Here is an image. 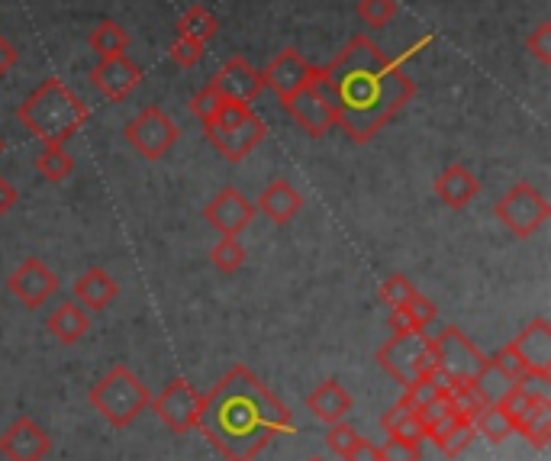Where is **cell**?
Masks as SVG:
<instances>
[{"label": "cell", "mask_w": 551, "mask_h": 461, "mask_svg": "<svg viewBox=\"0 0 551 461\" xmlns=\"http://www.w3.org/2000/svg\"><path fill=\"white\" fill-rule=\"evenodd\" d=\"M319 88L336 107V120L352 142H371L416 97V84L397 59L371 36H352L326 68Z\"/></svg>", "instance_id": "cell-1"}, {"label": "cell", "mask_w": 551, "mask_h": 461, "mask_svg": "<svg viewBox=\"0 0 551 461\" xmlns=\"http://www.w3.org/2000/svg\"><path fill=\"white\" fill-rule=\"evenodd\" d=\"M197 429L226 461H255L278 436L294 432V420L249 368L236 365L203 394Z\"/></svg>", "instance_id": "cell-2"}, {"label": "cell", "mask_w": 551, "mask_h": 461, "mask_svg": "<svg viewBox=\"0 0 551 461\" xmlns=\"http://www.w3.org/2000/svg\"><path fill=\"white\" fill-rule=\"evenodd\" d=\"M17 120L42 146H65L91 120V110L62 78H46L33 94L23 97V104H17Z\"/></svg>", "instance_id": "cell-3"}, {"label": "cell", "mask_w": 551, "mask_h": 461, "mask_svg": "<svg viewBox=\"0 0 551 461\" xmlns=\"http://www.w3.org/2000/svg\"><path fill=\"white\" fill-rule=\"evenodd\" d=\"M200 126H203L207 142L226 158V162H242V158H249L268 136L261 117L249 104H242V100H223V104L213 110V117L203 120Z\"/></svg>", "instance_id": "cell-4"}, {"label": "cell", "mask_w": 551, "mask_h": 461, "mask_svg": "<svg viewBox=\"0 0 551 461\" xmlns=\"http://www.w3.org/2000/svg\"><path fill=\"white\" fill-rule=\"evenodd\" d=\"M87 400H91V407L100 413L104 423H110L113 429H126L149 410L152 394L149 387L139 381V374L129 371V365H113L104 378L87 391Z\"/></svg>", "instance_id": "cell-5"}, {"label": "cell", "mask_w": 551, "mask_h": 461, "mask_svg": "<svg viewBox=\"0 0 551 461\" xmlns=\"http://www.w3.org/2000/svg\"><path fill=\"white\" fill-rule=\"evenodd\" d=\"M377 365H381L400 387L426 381L439 371V365H435V352H432V339L426 336V329L423 333L390 336L381 349H377Z\"/></svg>", "instance_id": "cell-6"}, {"label": "cell", "mask_w": 551, "mask_h": 461, "mask_svg": "<svg viewBox=\"0 0 551 461\" xmlns=\"http://www.w3.org/2000/svg\"><path fill=\"white\" fill-rule=\"evenodd\" d=\"M497 220L510 229L513 236L529 239L551 220V204L548 197L529 181H516L510 191L500 197V204L493 207Z\"/></svg>", "instance_id": "cell-7"}, {"label": "cell", "mask_w": 551, "mask_h": 461, "mask_svg": "<svg viewBox=\"0 0 551 461\" xmlns=\"http://www.w3.org/2000/svg\"><path fill=\"white\" fill-rule=\"evenodd\" d=\"M429 339H432L435 365H439V371L448 381H474L490 362V358L477 349L458 326H442L439 333L429 336Z\"/></svg>", "instance_id": "cell-8"}, {"label": "cell", "mask_w": 551, "mask_h": 461, "mask_svg": "<svg viewBox=\"0 0 551 461\" xmlns=\"http://www.w3.org/2000/svg\"><path fill=\"white\" fill-rule=\"evenodd\" d=\"M123 136L142 158L158 162V158H165L174 149V142H178L181 129L162 107L152 104V107H142L136 117L126 123Z\"/></svg>", "instance_id": "cell-9"}, {"label": "cell", "mask_w": 551, "mask_h": 461, "mask_svg": "<svg viewBox=\"0 0 551 461\" xmlns=\"http://www.w3.org/2000/svg\"><path fill=\"white\" fill-rule=\"evenodd\" d=\"M203 394L187 378H171L162 391H158L149 403V410L162 420L174 436H187L191 429H197Z\"/></svg>", "instance_id": "cell-10"}, {"label": "cell", "mask_w": 551, "mask_h": 461, "mask_svg": "<svg viewBox=\"0 0 551 461\" xmlns=\"http://www.w3.org/2000/svg\"><path fill=\"white\" fill-rule=\"evenodd\" d=\"M287 117L294 120L307 136H326L332 126H339L336 120V107H332L329 94L319 88V84H303L300 91L281 100Z\"/></svg>", "instance_id": "cell-11"}, {"label": "cell", "mask_w": 551, "mask_h": 461, "mask_svg": "<svg viewBox=\"0 0 551 461\" xmlns=\"http://www.w3.org/2000/svg\"><path fill=\"white\" fill-rule=\"evenodd\" d=\"M506 345H510L519 362L526 365L529 381H539V384L551 381V323L545 316H535V320Z\"/></svg>", "instance_id": "cell-12"}, {"label": "cell", "mask_w": 551, "mask_h": 461, "mask_svg": "<svg viewBox=\"0 0 551 461\" xmlns=\"http://www.w3.org/2000/svg\"><path fill=\"white\" fill-rule=\"evenodd\" d=\"M255 204L236 187H223L220 194H216L207 207H203V220L213 229V233L220 236H239L245 229L252 226L255 220Z\"/></svg>", "instance_id": "cell-13"}, {"label": "cell", "mask_w": 551, "mask_h": 461, "mask_svg": "<svg viewBox=\"0 0 551 461\" xmlns=\"http://www.w3.org/2000/svg\"><path fill=\"white\" fill-rule=\"evenodd\" d=\"M261 81H265V88L278 94V100H284L294 91H300L303 84H319V68L303 59L297 49H284L261 71Z\"/></svg>", "instance_id": "cell-14"}, {"label": "cell", "mask_w": 551, "mask_h": 461, "mask_svg": "<svg viewBox=\"0 0 551 461\" xmlns=\"http://www.w3.org/2000/svg\"><path fill=\"white\" fill-rule=\"evenodd\" d=\"M7 291L20 300L26 310L46 307V300L58 291V278L42 258H26V262L7 278Z\"/></svg>", "instance_id": "cell-15"}, {"label": "cell", "mask_w": 551, "mask_h": 461, "mask_svg": "<svg viewBox=\"0 0 551 461\" xmlns=\"http://www.w3.org/2000/svg\"><path fill=\"white\" fill-rule=\"evenodd\" d=\"M91 84L113 104H120L142 84V68L129 59V55H113V59H100L91 68Z\"/></svg>", "instance_id": "cell-16"}, {"label": "cell", "mask_w": 551, "mask_h": 461, "mask_svg": "<svg viewBox=\"0 0 551 461\" xmlns=\"http://www.w3.org/2000/svg\"><path fill=\"white\" fill-rule=\"evenodd\" d=\"M49 452H52L49 432L36 420H29V416H20V420L0 436V455L7 461H42Z\"/></svg>", "instance_id": "cell-17"}, {"label": "cell", "mask_w": 551, "mask_h": 461, "mask_svg": "<svg viewBox=\"0 0 551 461\" xmlns=\"http://www.w3.org/2000/svg\"><path fill=\"white\" fill-rule=\"evenodd\" d=\"M210 81L216 84V91H220L226 100H242V104H249V100H255L261 91H265L261 71L252 62H245L242 55H232V59L216 71Z\"/></svg>", "instance_id": "cell-18"}, {"label": "cell", "mask_w": 551, "mask_h": 461, "mask_svg": "<svg viewBox=\"0 0 551 461\" xmlns=\"http://www.w3.org/2000/svg\"><path fill=\"white\" fill-rule=\"evenodd\" d=\"M255 210L261 216H268L274 226H287L290 220H294V216H300V210H303V194L287 178H274L265 187V191L258 194Z\"/></svg>", "instance_id": "cell-19"}, {"label": "cell", "mask_w": 551, "mask_h": 461, "mask_svg": "<svg viewBox=\"0 0 551 461\" xmlns=\"http://www.w3.org/2000/svg\"><path fill=\"white\" fill-rule=\"evenodd\" d=\"M432 191H435V197H439L445 207L464 210V207L474 204L477 194H481V181H477V175H474L471 168H464V165H448V168L442 171V175L435 178Z\"/></svg>", "instance_id": "cell-20"}, {"label": "cell", "mask_w": 551, "mask_h": 461, "mask_svg": "<svg viewBox=\"0 0 551 461\" xmlns=\"http://www.w3.org/2000/svg\"><path fill=\"white\" fill-rule=\"evenodd\" d=\"M307 410L313 413V420L326 426L342 423L345 416L352 413V394H348L336 378H326L307 394Z\"/></svg>", "instance_id": "cell-21"}, {"label": "cell", "mask_w": 551, "mask_h": 461, "mask_svg": "<svg viewBox=\"0 0 551 461\" xmlns=\"http://www.w3.org/2000/svg\"><path fill=\"white\" fill-rule=\"evenodd\" d=\"M75 304L84 310H107L116 294H120V284H116L104 268H87L84 275L75 281Z\"/></svg>", "instance_id": "cell-22"}, {"label": "cell", "mask_w": 551, "mask_h": 461, "mask_svg": "<svg viewBox=\"0 0 551 461\" xmlns=\"http://www.w3.org/2000/svg\"><path fill=\"white\" fill-rule=\"evenodd\" d=\"M46 329H49V336H52L55 342H62V345H78V342L87 336V329H91V316H87V310L78 307L75 300H65V304H58V307L49 313Z\"/></svg>", "instance_id": "cell-23"}, {"label": "cell", "mask_w": 551, "mask_h": 461, "mask_svg": "<svg viewBox=\"0 0 551 461\" xmlns=\"http://www.w3.org/2000/svg\"><path fill=\"white\" fill-rule=\"evenodd\" d=\"M426 439H432L435 449H439L445 458H458L471 445V439H474V423L448 413L435 426L426 429Z\"/></svg>", "instance_id": "cell-24"}, {"label": "cell", "mask_w": 551, "mask_h": 461, "mask_svg": "<svg viewBox=\"0 0 551 461\" xmlns=\"http://www.w3.org/2000/svg\"><path fill=\"white\" fill-rule=\"evenodd\" d=\"M435 316H439V307H435L429 297L416 294L410 304L390 310L387 323H390V333H394V336H400V333H423L429 323H435Z\"/></svg>", "instance_id": "cell-25"}, {"label": "cell", "mask_w": 551, "mask_h": 461, "mask_svg": "<svg viewBox=\"0 0 551 461\" xmlns=\"http://www.w3.org/2000/svg\"><path fill=\"white\" fill-rule=\"evenodd\" d=\"M381 429L387 432V439H403V442H416V445H423L426 439L423 423L416 420V413L406 407V403H397V407H390L381 416Z\"/></svg>", "instance_id": "cell-26"}, {"label": "cell", "mask_w": 551, "mask_h": 461, "mask_svg": "<svg viewBox=\"0 0 551 461\" xmlns=\"http://www.w3.org/2000/svg\"><path fill=\"white\" fill-rule=\"evenodd\" d=\"M178 36H191L197 42H210L216 33H220V20H216V13L210 7H203V4H194V7H187L181 13V20H178Z\"/></svg>", "instance_id": "cell-27"}, {"label": "cell", "mask_w": 551, "mask_h": 461, "mask_svg": "<svg viewBox=\"0 0 551 461\" xmlns=\"http://www.w3.org/2000/svg\"><path fill=\"white\" fill-rule=\"evenodd\" d=\"M87 46H91L100 59H113V55H126L129 49V33L123 30L116 20H104L94 26V33L87 36Z\"/></svg>", "instance_id": "cell-28"}, {"label": "cell", "mask_w": 551, "mask_h": 461, "mask_svg": "<svg viewBox=\"0 0 551 461\" xmlns=\"http://www.w3.org/2000/svg\"><path fill=\"white\" fill-rule=\"evenodd\" d=\"M36 171L52 184H62L75 175V155H71L65 146H42V152L36 155Z\"/></svg>", "instance_id": "cell-29"}, {"label": "cell", "mask_w": 551, "mask_h": 461, "mask_svg": "<svg viewBox=\"0 0 551 461\" xmlns=\"http://www.w3.org/2000/svg\"><path fill=\"white\" fill-rule=\"evenodd\" d=\"M516 432L532 445V449H539V452L548 449V442H551V400H548V394L535 403V410L526 416V423H522Z\"/></svg>", "instance_id": "cell-30"}, {"label": "cell", "mask_w": 551, "mask_h": 461, "mask_svg": "<svg viewBox=\"0 0 551 461\" xmlns=\"http://www.w3.org/2000/svg\"><path fill=\"white\" fill-rule=\"evenodd\" d=\"M474 432H477V436H484L487 442L500 445V442H506L513 436V423L506 420L497 403H487V407L474 416Z\"/></svg>", "instance_id": "cell-31"}, {"label": "cell", "mask_w": 551, "mask_h": 461, "mask_svg": "<svg viewBox=\"0 0 551 461\" xmlns=\"http://www.w3.org/2000/svg\"><path fill=\"white\" fill-rule=\"evenodd\" d=\"M210 262L216 271H223V275H236L245 265V246L236 236H220V242L210 249Z\"/></svg>", "instance_id": "cell-32"}, {"label": "cell", "mask_w": 551, "mask_h": 461, "mask_svg": "<svg viewBox=\"0 0 551 461\" xmlns=\"http://www.w3.org/2000/svg\"><path fill=\"white\" fill-rule=\"evenodd\" d=\"M394 17H397V0H358V20L371 26V30H384Z\"/></svg>", "instance_id": "cell-33"}, {"label": "cell", "mask_w": 551, "mask_h": 461, "mask_svg": "<svg viewBox=\"0 0 551 461\" xmlns=\"http://www.w3.org/2000/svg\"><path fill=\"white\" fill-rule=\"evenodd\" d=\"M416 284L406 278V275H390L384 284H381V300L384 304L394 310V307H403V304H410V300L416 297Z\"/></svg>", "instance_id": "cell-34"}, {"label": "cell", "mask_w": 551, "mask_h": 461, "mask_svg": "<svg viewBox=\"0 0 551 461\" xmlns=\"http://www.w3.org/2000/svg\"><path fill=\"white\" fill-rule=\"evenodd\" d=\"M203 55H207V42H197L191 36H178L171 42V62L181 65V68H194L203 62Z\"/></svg>", "instance_id": "cell-35"}, {"label": "cell", "mask_w": 551, "mask_h": 461, "mask_svg": "<svg viewBox=\"0 0 551 461\" xmlns=\"http://www.w3.org/2000/svg\"><path fill=\"white\" fill-rule=\"evenodd\" d=\"M223 100H226V97H223L220 91H216V84H213V81H207V84H203V88L191 97V104H187V107H191V113H194V117L203 123V120H210V117H213V110L220 107Z\"/></svg>", "instance_id": "cell-36"}, {"label": "cell", "mask_w": 551, "mask_h": 461, "mask_svg": "<svg viewBox=\"0 0 551 461\" xmlns=\"http://www.w3.org/2000/svg\"><path fill=\"white\" fill-rule=\"evenodd\" d=\"M358 442V429L355 426H348L345 420L342 423H332L329 432H326V445H329V452L332 455H339L345 458L348 452H352V445Z\"/></svg>", "instance_id": "cell-37"}, {"label": "cell", "mask_w": 551, "mask_h": 461, "mask_svg": "<svg viewBox=\"0 0 551 461\" xmlns=\"http://www.w3.org/2000/svg\"><path fill=\"white\" fill-rule=\"evenodd\" d=\"M526 46H529V52H532L542 65H551V23H548V20L539 23V26H535V30L526 36Z\"/></svg>", "instance_id": "cell-38"}, {"label": "cell", "mask_w": 551, "mask_h": 461, "mask_svg": "<svg viewBox=\"0 0 551 461\" xmlns=\"http://www.w3.org/2000/svg\"><path fill=\"white\" fill-rule=\"evenodd\" d=\"M423 445L416 442H403V439H387L381 445V461H419Z\"/></svg>", "instance_id": "cell-39"}, {"label": "cell", "mask_w": 551, "mask_h": 461, "mask_svg": "<svg viewBox=\"0 0 551 461\" xmlns=\"http://www.w3.org/2000/svg\"><path fill=\"white\" fill-rule=\"evenodd\" d=\"M345 461H381V445L358 436V442L352 445V452L345 455Z\"/></svg>", "instance_id": "cell-40"}, {"label": "cell", "mask_w": 551, "mask_h": 461, "mask_svg": "<svg viewBox=\"0 0 551 461\" xmlns=\"http://www.w3.org/2000/svg\"><path fill=\"white\" fill-rule=\"evenodd\" d=\"M17 200H20V194H17V187H13L7 178H0V216L4 213H10L13 207H17Z\"/></svg>", "instance_id": "cell-41"}, {"label": "cell", "mask_w": 551, "mask_h": 461, "mask_svg": "<svg viewBox=\"0 0 551 461\" xmlns=\"http://www.w3.org/2000/svg\"><path fill=\"white\" fill-rule=\"evenodd\" d=\"M17 59H20V55H17V49H13L10 42H7L4 36H0V78H4L7 71H10L13 65H17Z\"/></svg>", "instance_id": "cell-42"}, {"label": "cell", "mask_w": 551, "mask_h": 461, "mask_svg": "<svg viewBox=\"0 0 551 461\" xmlns=\"http://www.w3.org/2000/svg\"><path fill=\"white\" fill-rule=\"evenodd\" d=\"M4 149H7V142H4V136H0V155H4Z\"/></svg>", "instance_id": "cell-43"}, {"label": "cell", "mask_w": 551, "mask_h": 461, "mask_svg": "<svg viewBox=\"0 0 551 461\" xmlns=\"http://www.w3.org/2000/svg\"><path fill=\"white\" fill-rule=\"evenodd\" d=\"M310 461H326V458H310Z\"/></svg>", "instance_id": "cell-44"}]
</instances>
